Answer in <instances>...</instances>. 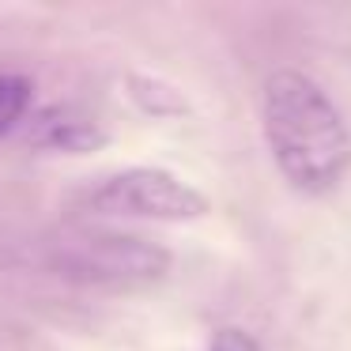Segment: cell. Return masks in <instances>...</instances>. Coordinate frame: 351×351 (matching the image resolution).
Segmentation results:
<instances>
[{
  "label": "cell",
  "mask_w": 351,
  "mask_h": 351,
  "mask_svg": "<svg viewBox=\"0 0 351 351\" xmlns=\"http://www.w3.org/2000/svg\"><path fill=\"white\" fill-rule=\"evenodd\" d=\"M265 136L280 174L302 193H328L351 167V136L340 110L295 69L265 80Z\"/></svg>",
  "instance_id": "obj_1"
},
{
  "label": "cell",
  "mask_w": 351,
  "mask_h": 351,
  "mask_svg": "<svg viewBox=\"0 0 351 351\" xmlns=\"http://www.w3.org/2000/svg\"><path fill=\"white\" fill-rule=\"evenodd\" d=\"M49 265L91 287H144L170 272V253L140 234L99 227H64L49 242Z\"/></svg>",
  "instance_id": "obj_2"
},
{
  "label": "cell",
  "mask_w": 351,
  "mask_h": 351,
  "mask_svg": "<svg viewBox=\"0 0 351 351\" xmlns=\"http://www.w3.org/2000/svg\"><path fill=\"white\" fill-rule=\"evenodd\" d=\"M84 215H129V219H197L208 212V197L159 167H132L87 185L76 200Z\"/></svg>",
  "instance_id": "obj_3"
},
{
  "label": "cell",
  "mask_w": 351,
  "mask_h": 351,
  "mask_svg": "<svg viewBox=\"0 0 351 351\" xmlns=\"http://www.w3.org/2000/svg\"><path fill=\"white\" fill-rule=\"evenodd\" d=\"M27 140L34 147H49V152H69V155H84L106 144V132L99 129L91 114L76 106H49L42 114H34Z\"/></svg>",
  "instance_id": "obj_4"
},
{
  "label": "cell",
  "mask_w": 351,
  "mask_h": 351,
  "mask_svg": "<svg viewBox=\"0 0 351 351\" xmlns=\"http://www.w3.org/2000/svg\"><path fill=\"white\" fill-rule=\"evenodd\" d=\"M31 80L27 76H12V72H0V136L8 129H16L19 121L31 110Z\"/></svg>",
  "instance_id": "obj_5"
},
{
  "label": "cell",
  "mask_w": 351,
  "mask_h": 351,
  "mask_svg": "<svg viewBox=\"0 0 351 351\" xmlns=\"http://www.w3.org/2000/svg\"><path fill=\"white\" fill-rule=\"evenodd\" d=\"M132 95L152 114H178V110H185V102L174 95V87H162L155 80H132Z\"/></svg>",
  "instance_id": "obj_6"
},
{
  "label": "cell",
  "mask_w": 351,
  "mask_h": 351,
  "mask_svg": "<svg viewBox=\"0 0 351 351\" xmlns=\"http://www.w3.org/2000/svg\"><path fill=\"white\" fill-rule=\"evenodd\" d=\"M208 351H261V348L245 328H219Z\"/></svg>",
  "instance_id": "obj_7"
}]
</instances>
